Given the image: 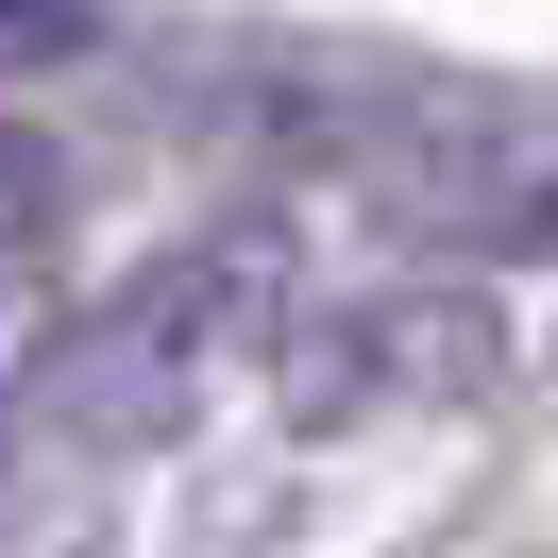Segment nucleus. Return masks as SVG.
<instances>
[{
	"label": "nucleus",
	"instance_id": "obj_5",
	"mask_svg": "<svg viewBox=\"0 0 558 558\" xmlns=\"http://www.w3.org/2000/svg\"><path fill=\"white\" fill-rule=\"evenodd\" d=\"M102 35V0H0V69H69Z\"/></svg>",
	"mask_w": 558,
	"mask_h": 558
},
{
	"label": "nucleus",
	"instance_id": "obj_2",
	"mask_svg": "<svg viewBox=\"0 0 558 558\" xmlns=\"http://www.w3.org/2000/svg\"><path fill=\"white\" fill-rule=\"evenodd\" d=\"M373 186L440 254H558V102H423Z\"/></svg>",
	"mask_w": 558,
	"mask_h": 558
},
{
	"label": "nucleus",
	"instance_id": "obj_4",
	"mask_svg": "<svg viewBox=\"0 0 558 558\" xmlns=\"http://www.w3.org/2000/svg\"><path fill=\"white\" fill-rule=\"evenodd\" d=\"M51 220H69V170H51V136H17V119H0V271H35Z\"/></svg>",
	"mask_w": 558,
	"mask_h": 558
},
{
	"label": "nucleus",
	"instance_id": "obj_1",
	"mask_svg": "<svg viewBox=\"0 0 558 558\" xmlns=\"http://www.w3.org/2000/svg\"><path fill=\"white\" fill-rule=\"evenodd\" d=\"M288 254L271 238H204V254H170V271H136L102 322H85L69 355L35 373V407L69 423V440H102V457H136V440H170L186 407H204L220 373H271V339H288Z\"/></svg>",
	"mask_w": 558,
	"mask_h": 558
},
{
	"label": "nucleus",
	"instance_id": "obj_3",
	"mask_svg": "<svg viewBox=\"0 0 558 558\" xmlns=\"http://www.w3.org/2000/svg\"><path fill=\"white\" fill-rule=\"evenodd\" d=\"M490 305L474 288H373V305H339V322H288L271 339V389L305 423H355V407H474L490 389Z\"/></svg>",
	"mask_w": 558,
	"mask_h": 558
}]
</instances>
